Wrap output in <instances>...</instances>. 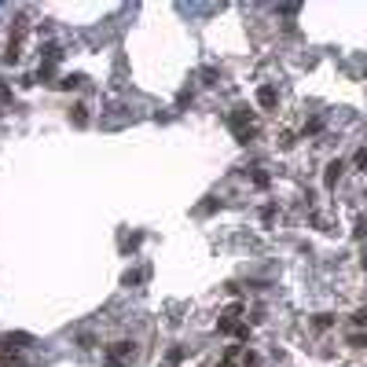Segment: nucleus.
Instances as JSON below:
<instances>
[{"mask_svg":"<svg viewBox=\"0 0 367 367\" xmlns=\"http://www.w3.org/2000/svg\"><path fill=\"white\" fill-rule=\"evenodd\" d=\"M133 342H114L111 349H107V360H111V367H122V360H129L133 357Z\"/></svg>","mask_w":367,"mask_h":367,"instance_id":"obj_1","label":"nucleus"},{"mask_svg":"<svg viewBox=\"0 0 367 367\" xmlns=\"http://www.w3.org/2000/svg\"><path fill=\"white\" fill-rule=\"evenodd\" d=\"M30 345V334H4L0 338V349H22Z\"/></svg>","mask_w":367,"mask_h":367,"instance_id":"obj_2","label":"nucleus"},{"mask_svg":"<svg viewBox=\"0 0 367 367\" xmlns=\"http://www.w3.org/2000/svg\"><path fill=\"white\" fill-rule=\"evenodd\" d=\"M338 177H342V162H331V165H327L323 184H327V188H334V180H338Z\"/></svg>","mask_w":367,"mask_h":367,"instance_id":"obj_3","label":"nucleus"},{"mask_svg":"<svg viewBox=\"0 0 367 367\" xmlns=\"http://www.w3.org/2000/svg\"><path fill=\"white\" fill-rule=\"evenodd\" d=\"M257 103H261V107H275V88L265 85V88L257 92Z\"/></svg>","mask_w":367,"mask_h":367,"instance_id":"obj_4","label":"nucleus"},{"mask_svg":"<svg viewBox=\"0 0 367 367\" xmlns=\"http://www.w3.org/2000/svg\"><path fill=\"white\" fill-rule=\"evenodd\" d=\"M70 117H74V122H77V125H85V122H88V114H85V107H74V111H70Z\"/></svg>","mask_w":367,"mask_h":367,"instance_id":"obj_5","label":"nucleus"},{"mask_svg":"<svg viewBox=\"0 0 367 367\" xmlns=\"http://www.w3.org/2000/svg\"><path fill=\"white\" fill-rule=\"evenodd\" d=\"M349 345H357V349H367V334H352V338H349Z\"/></svg>","mask_w":367,"mask_h":367,"instance_id":"obj_6","label":"nucleus"},{"mask_svg":"<svg viewBox=\"0 0 367 367\" xmlns=\"http://www.w3.org/2000/svg\"><path fill=\"white\" fill-rule=\"evenodd\" d=\"M352 323H360V327H364V323H367V312H352Z\"/></svg>","mask_w":367,"mask_h":367,"instance_id":"obj_7","label":"nucleus"},{"mask_svg":"<svg viewBox=\"0 0 367 367\" xmlns=\"http://www.w3.org/2000/svg\"><path fill=\"white\" fill-rule=\"evenodd\" d=\"M357 165H364V169H367V151H360V154H357Z\"/></svg>","mask_w":367,"mask_h":367,"instance_id":"obj_8","label":"nucleus"},{"mask_svg":"<svg viewBox=\"0 0 367 367\" xmlns=\"http://www.w3.org/2000/svg\"><path fill=\"white\" fill-rule=\"evenodd\" d=\"M0 99H8V88L4 85H0Z\"/></svg>","mask_w":367,"mask_h":367,"instance_id":"obj_9","label":"nucleus"},{"mask_svg":"<svg viewBox=\"0 0 367 367\" xmlns=\"http://www.w3.org/2000/svg\"><path fill=\"white\" fill-rule=\"evenodd\" d=\"M217 367H231V360H225V364H217Z\"/></svg>","mask_w":367,"mask_h":367,"instance_id":"obj_10","label":"nucleus"}]
</instances>
